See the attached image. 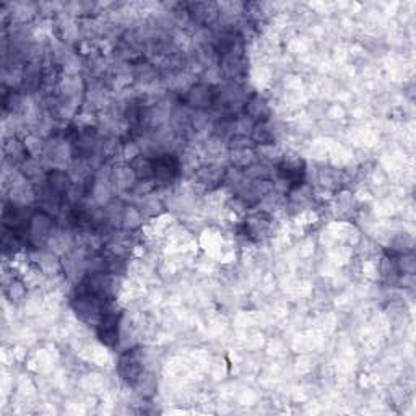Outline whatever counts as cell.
<instances>
[{
  "instance_id": "cell-1",
  "label": "cell",
  "mask_w": 416,
  "mask_h": 416,
  "mask_svg": "<svg viewBox=\"0 0 416 416\" xmlns=\"http://www.w3.org/2000/svg\"><path fill=\"white\" fill-rule=\"evenodd\" d=\"M256 147L257 145L252 142L249 135H241V133L233 135V137L230 138V145H228L231 163H233V166L237 167V170H242V171H246L247 167L256 165L257 163Z\"/></svg>"
},
{
  "instance_id": "cell-2",
  "label": "cell",
  "mask_w": 416,
  "mask_h": 416,
  "mask_svg": "<svg viewBox=\"0 0 416 416\" xmlns=\"http://www.w3.org/2000/svg\"><path fill=\"white\" fill-rule=\"evenodd\" d=\"M54 233V220L44 210H37L30 218L28 225V241L35 247L44 246L51 241Z\"/></svg>"
},
{
  "instance_id": "cell-3",
  "label": "cell",
  "mask_w": 416,
  "mask_h": 416,
  "mask_svg": "<svg viewBox=\"0 0 416 416\" xmlns=\"http://www.w3.org/2000/svg\"><path fill=\"white\" fill-rule=\"evenodd\" d=\"M117 372L119 376H121V379L126 382L127 386L133 387L135 384H137L140 376L145 372L142 356H140V351L137 348L124 351V353L119 356Z\"/></svg>"
},
{
  "instance_id": "cell-4",
  "label": "cell",
  "mask_w": 416,
  "mask_h": 416,
  "mask_svg": "<svg viewBox=\"0 0 416 416\" xmlns=\"http://www.w3.org/2000/svg\"><path fill=\"white\" fill-rule=\"evenodd\" d=\"M272 231V215L263 210L249 213L242 223V234L251 241H262Z\"/></svg>"
},
{
  "instance_id": "cell-5",
  "label": "cell",
  "mask_w": 416,
  "mask_h": 416,
  "mask_svg": "<svg viewBox=\"0 0 416 416\" xmlns=\"http://www.w3.org/2000/svg\"><path fill=\"white\" fill-rule=\"evenodd\" d=\"M182 101L184 105L194 111H207L215 106V86L208 83H196L189 86Z\"/></svg>"
},
{
  "instance_id": "cell-6",
  "label": "cell",
  "mask_w": 416,
  "mask_h": 416,
  "mask_svg": "<svg viewBox=\"0 0 416 416\" xmlns=\"http://www.w3.org/2000/svg\"><path fill=\"white\" fill-rule=\"evenodd\" d=\"M119 328H121V312L112 311L107 307L105 314L96 323V335H98L100 342L106 347H116L119 342Z\"/></svg>"
},
{
  "instance_id": "cell-7",
  "label": "cell",
  "mask_w": 416,
  "mask_h": 416,
  "mask_svg": "<svg viewBox=\"0 0 416 416\" xmlns=\"http://www.w3.org/2000/svg\"><path fill=\"white\" fill-rule=\"evenodd\" d=\"M155 163V181L158 186H170L179 174L181 165L177 156L172 153H161L153 158Z\"/></svg>"
},
{
  "instance_id": "cell-8",
  "label": "cell",
  "mask_w": 416,
  "mask_h": 416,
  "mask_svg": "<svg viewBox=\"0 0 416 416\" xmlns=\"http://www.w3.org/2000/svg\"><path fill=\"white\" fill-rule=\"evenodd\" d=\"M275 172H277L280 179L288 184V189H293L298 184L304 182L306 165L299 158H285L275 167Z\"/></svg>"
},
{
  "instance_id": "cell-9",
  "label": "cell",
  "mask_w": 416,
  "mask_h": 416,
  "mask_svg": "<svg viewBox=\"0 0 416 416\" xmlns=\"http://www.w3.org/2000/svg\"><path fill=\"white\" fill-rule=\"evenodd\" d=\"M242 116L249 119L254 126H256V124L261 122H268L270 116H272V109H270V105L266 98H262L261 95H252L246 101Z\"/></svg>"
},
{
  "instance_id": "cell-10",
  "label": "cell",
  "mask_w": 416,
  "mask_h": 416,
  "mask_svg": "<svg viewBox=\"0 0 416 416\" xmlns=\"http://www.w3.org/2000/svg\"><path fill=\"white\" fill-rule=\"evenodd\" d=\"M187 13L196 23L202 26H210L217 21L220 10L217 4H207V2H194L187 4Z\"/></svg>"
},
{
  "instance_id": "cell-11",
  "label": "cell",
  "mask_w": 416,
  "mask_h": 416,
  "mask_svg": "<svg viewBox=\"0 0 416 416\" xmlns=\"http://www.w3.org/2000/svg\"><path fill=\"white\" fill-rule=\"evenodd\" d=\"M44 184L51 192H54L59 197L67 196L70 189L73 187L72 177H70L69 172L62 170H51L49 172H46Z\"/></svg>"
},
{
  "instance_id": "cell-12",
  "label": "cell",
  "mask_w": 416,
  "mask_h": 416,
  "mask_svg": "<svg viewBox=\"0 0 416 416\" xmlns=\"http://www.w3.org/2000/svg\"><path fill=\"white\" fill-rule=\"evenodd\" d=\"M131 170L133 171L135 177L138 181L148 182L151 179H155V163L153 158H148L147 155H138L131 161Z\"/></svg>"
},
{
  "instance_id": "cell-13",
  "label": "cell",
  "mask_w": 416,
  "mask_h": 416,
  "mask_svg": "<svg viewBox=\"0 0 416 416\" xmlns=\"http://www.w3.org/2000/svg\"><path fill=\"white\" fill-rule=\"evenodd\" d=\"M225 174H226L225 167L217 166V165H208V166L200 167L197 177L200 184H203V186L217 187L220 186V184H223Z\"/></svg>"
},
{
  "instance_id": "cell-14",
  "label": "cell",
  "mask_w": 416,
  "mask_h": 416,
  "mask_svg": "<svg viewBox=\"0 0 416 416\" xmlns=\"http://www.w3.org/2000/svg\"><path fill=\"white\" fill-rule=\"evenodd\" d=\"M5 156H7V160L12 161L13 165H23L26 160L30 158L28 151H26L25 147V142H21L18 138H8L7 142H5Z\"/></svg>"
},
{
  "instance_id": "cell-15",
  "label": "cell",
  "mask_w": 416,
  "mask_h": 416,
  "mask_svg": "<svg viewBox=\"0 0 416 416\" xmlns=\"http://www.w3.org/2000/svg\"><path fill=\"white\" fill-rule=\"evenodd\" d=\"M249 137L252 138L254 143L261 145V147H268V145L275 143V132L273 129L270 127V121L256 124Z\"/></svg>"
},
{
  "instance_id": "cell-16",
  "label": "cell",
  "mask_w": 416,
  "mask_h": 416,
  "mask_svg": "<svg viewBox=\"0 0 416 416\" xmlns=\"http://www.w3.org/2000/svg\"><path fill=\"white\" fill-rule=\"evenodd\" d=\"M21 78H23V85L28 90L40 88L42 78H44V75H42V70H41L40 64H37V62H30L28 66L25 67L23 77H21Z\"/></svg>"
},
{
  "instance_id": "cell-17",
  "label": "cell",
  "mask_w": 416,
  "mask_h": 416,
  "mask_svg": "<svg viewBox=\"0 0 416 416\" xmlns=\"http://www.w3.org/2000/svg\"><path fill=\"white\" fill-rule=\"evenodd\" d=\"M135 391L138 392V396H142L143 398H148L155 393L156 391V379L148 372H143L142 376H140V379L137 381V384L133 386Z\"/></svg>"
},
{
  "instance_id": "cell-18",
  "label": "cell",
  "mask_w": 416,
  "mask_h": 416,
  "mask_svg": "<svg viewBox=\"0 0 416 416\" xmlns=\"http://www.w3.org/2000/svg\"><path fill=\"white\" fill-rule=\"evenodd\" d=\"M143 221V213L140 212L137 207H126L124 210V218H122V228L132 231L138 228Z\"/></svg>"
}]
</instances>
